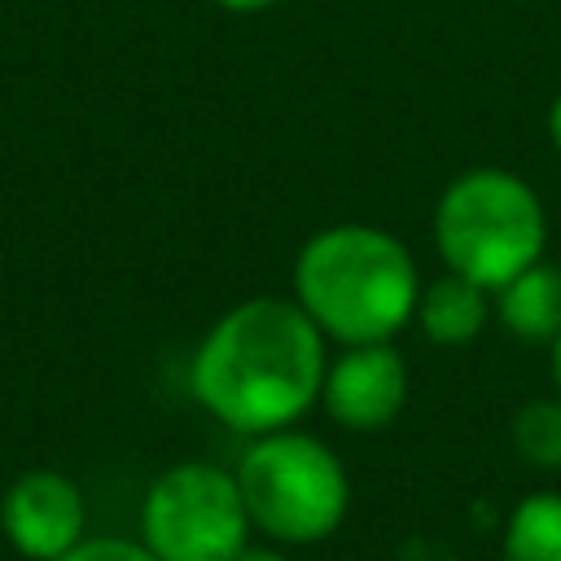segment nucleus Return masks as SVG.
<instances>
[{
	"label": "nucleus",
	"mask_w": 561,
	"mask_h": 561,
	"mask_svg": "<svg viewBox=\"0 0 561 561\" xmlns=\"http://www.w3.org/2000/svg\"><path fill=\"white\" fill-rule=\"evenodd\" d=\"M215 4L228 9V13H263V9H272L280 0H215Z\"/></svg>",
	"instance_id": "obj_14"
},
{
	"label": "nucleus",
	"mask_w": 561,
	"mask_h": 561,
	"mask_svg": "<svg viewBox=\"0 0 561 561\" xmlns=\"http://www.w3.org/2000/svg\"><path fill=\"white\" fill-rule=\"evenodd\" d=\"M232 561H289V557H285L276 543H245Z\"/></svg>",
	"instance_id": "obj_13"
},
{
	"label": "nucleus",
	"mask_w": 561,
	"mask_h": 561,
	"mask_svg": "<svg viewBox=\"0 0 561 561\" xmlns=\"http://www.w3.org/2000/svg\"><path fill=\"white\" fill-rule=\"evenodd\" d=\"M250 530L237 473L210 460H180L145 491L140 543L158 561H232Z\"/></svg>",
	"instance_id": "obj_5"
},
{
	"label": "nucleus",
	"mask_w": 561,
	"mask_h": 561,
	"mask_svg": "<svg viewBox=\"0 0 561 561\" xmlns=\"http://www.w3.org/2000/svg\"><path fill=\"white\" fill-rule=\"evenodd\" d=\"M250 526L280 548L324 543L351 513V473L342 456L307 430H272L250 438L237 460Z\"/></svg>",
	"instance_id": "obj_4"
},
{
	"label": "nucleus",
	"mask_w": 561,
	"mask_h": 561,
	"mask_svg": "<svg viewBox=\"0 0 561 561\" xmlns=\"http://www.w3.org/2000/svg\"><path fill=\"white\" fill-rule=\"evenodd\" d=\"M320 403L333 425L373 434L386 430L408 403V359L394 342H355L342 346L320 386Z\"/></svg>",
	"instance_id": "obj_6"
},
{
	"label": "nucleus",
	"mask_w": 561,
	"mask_h": 561,
	"mask_svg": "<svg viewBox=\"0 0 561 561\" xmlns=\"http://www.w3.org/2000/svg\"><path fill=\"white\" fill-rule=\"evenodd\" d=\"M495 320L517 342H552L561 329V267L548 259L517 272L508 285L495 289Z\"/></svg>",
	"instance_id": "obj_9"
},
{
	"label": "nucleus",
	"mask_w": 561,
	"mask_h": 561,
	"mask_svg": "<svg viewBox=\"0 0 561 561\" xmlns=\"http://www.w3.org/2000/svg\"><path fill=\"white\" fill-rule=\"evenodd\" d=\"M491 316H495V294L486 285L456 276V272H443L438 280L421 285L412 324L434 346H469L486 333Z\"/></svg>",
	"instance_id": "obj_8"
},
{
	"label": "nucleus",
	"mask_w": 561,
	"mask_h": 561,
	"mask_svg": "<svg viewBox=\"0 0 561 561\" xmlns=\"http://www.w3.org/2000/svg\"><path fill=\"white\" fill-rule=\"evenodd\" d=\"M508 438L522 465L539 473H557L561 469V394L522 403L508 421Z\"/></svg>",
	"instance_id": "obj_11"
},
{
	"label": "nucleus",
	"mask_w": 561,
	"mask_h": 561,
	"mask_svg": "<svg viewBox=\"0 0 561 561\" xmlns=\"http://www.w3.org/2000/svg\"><path fill=\"white\" fill-rule=\"evenodd\" d=\"M434 250L447 272L491 294L548 250V210L530 180L504 167H469L434 202Z\"/></svg>",
	"instance_id": "obj_3"
},
{
	"label": "nucleus",
	"mask_w": 561,
	"mask_h": 561,
	"mask_svg": "<svg viewBox=\"0 0 561 561\" xmlns=\"http://www.w3.org/2000/svg\"><path fill=\"white\" fill-rule=\"evenodd\" d=\"M83 491L75 478L53 473V469H31L22 473L4 500H0V526L4 539L26 557V561H57L83 539Z\"/></svg>",
	"instance_id": "obj_7"
},
{
	"label": "nucleus",
	"mask_w": 561,
	"mask_h": 561,
	"mask_svg": "<svg viewBox=\"0 0 561 561\" xmlns=\"http://www.w3.org/2000/svg\"><path fill=\"white\" fill-rule=\"evenodd\" d=\"M548 351H552V386H557V394H561V329H557V337L548 342Z\"/></svg>",
	"instance_id": "obj_16"
},
{
	"label": "nucleus",
	"mask_w": 561,
	"mask_h": 561,
	"mask_svg": "<svg viewBox=\"0 0 561 561\" xmlns=\"http://www.w3.org/2000/svg\"><path fill=\"white\" fill-rule=\"evenodd\" d=\"M329 337L316 320L276 294L228 307L193 351V399L232 434L259 438L289 430L320 403Z\"/></svg>",
	"instance_id": "obj_1"
},
{
	"label": "nucleus",
	"mask_w": 561,
	"mask_h": 561,
	"mask_svg": "<svg viewBox=\"0 0 561 561\" xmlns=\"http://www.w3.org/2000/svg\"><path fill=\"white\" fill-rule=\"evenodd\" d=\"M57 561H158L145 543L136 539H114V535H101V539H79L66 557Z\"/></svg>",
	"instance_id": "obj_12"
},
{
	"label": "nucleus",
	"mask_w": 561,
	"mask_h": 561,
	"mask_svg": "<svg viewBox=\"0 0 561 561\" xmlns=\"http://www.w3.org/2000/svg\"><path fill=\"white\" fill-rule=\"evenodd\" d=\"M504 561H561V491H526L500 535Z\"/></svg>",
	"instance_id": "obj_10"
},
{
	"label": "nucleus",
	"mask_w": 561,
	"mask_h": 561,
	"mask_svg": "<svg viewBox=\"0 0 561 561\" xmlns=\"http://www.w3.org/2000/svg\"><path fill=\"white\" fill-rule=\"evenodd\" d=\"M543 127H548V140H552V149L561 153V96L548 105V118H543Z\"/></svg>",
	"instance_id": "obj_15"
},
{
	"label": "nucleus",
	"mask_w": 561,
	"mask_h": 561,
	"mask_svg": "<svg viewBox=\"0 0 561 561\" xmlns=\"http://www.w3.org/2000/svg\"><path fill=\"white\" fill-rule=\"evenodd\" d=\"M421 272L412 250L377 224H329L294 259V302L337 342H394L416 316Z\"/></svg>",
	"instance_id": "obj_2"
}]
</instances>
